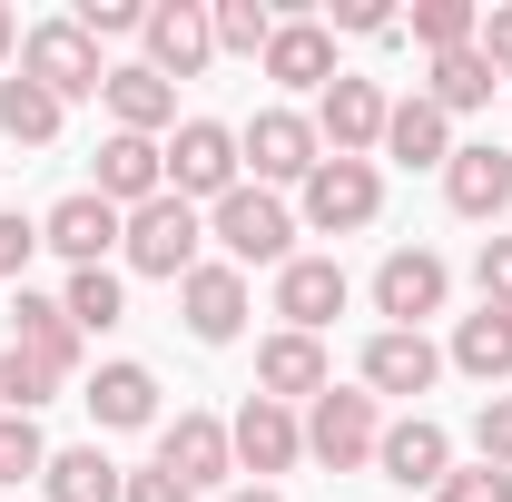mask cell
<instances>
[{
  "instance_id": "6da1fadb",
  "label": "cell",
  "mask_w": 512,
  "mask_h": 502,
  "mask_svg": "<svg viewBox=\"0 0 512 502\" xmlns=\"http://www.w3.org/2000/svg\"><path fill=\"white\" fill-rule=\"evenodd\" d=\"M207 227H217V247H227L237 276H247V266H286V256H296V217L276 207V188H227L217 207H207Z\"/></svg>"
},
{
  "instance_id": "7a4b0ae2",
  "label": "cell",
  "mask_w": 512,
  "mask_h": 502,
  "mask_svg": "<svg viewBox=\"0 0 512 502\" xmlns=\"http://www.w3.org/2000/svg\"><path fill=\"white\" fill-rule=\"evenodd\" d=\"M20 79H40L60 109H69V99H99V89H109V69H99V40H89L79 20H40V30H30V50H20Z\"/></svg>"
},
{
  "instance_id": "3957f363",
  "label": "cell",
  "mask_w": 512,
  "mask_h": 502,
  "mask_svg": "<svg viewBox=\"0 0 512 502\" xmlns=\"http://www.w3.org/2000/svg\"><path fill=\"white\" fill-rule=\"evenodd\" d=\"M128 266L138 276H188L197 266V207L188 197H148V207H128Z\"/></svg>"
},
{
  "instance_id": "277c9868",
  "label": "cell",
  "mask_w": 512,
  "mask_h": 502,
  "mask_svg": "<svg viewBox=\"0 0 512 502\" xmlns=\"http://www.w3.org/2000/svg\"><path fill=\"white\" fill-rule=\"evenodd\" d=\"M237 168H247V158H237V128H217V119H188L178 128V148H168V197H207V207H217V197L237 188Z\"/></svg>"
},
{
  "instance_id": "5b68a950",
  "label": "cell",
  "mask_w": 512,
  "mask_h": 502,
  "mask_svg": "<svg viewBox=\"0 0 512 502\" xmlns=\"http://www.w3.org/2000/svg\"><path fill=\"white\" fill-rule=\"evenodd\" d=\"M316 119H296V109H266V119L237 138V158H256V188H306L316 178Z\"/></svg>"
},
{
  "instance_id": "8992f818",
  "label": "cell",
  "mask_w": 512,
  "mask_h": 502,
  "mask_svg": "<svg viewBox=\"0 0 512 502\" xmlns=\"http://www.w3.org/2000/svg\"><path fill=\"white\" fill-rule=\"evenodd\" d=\"M375 443H384L375 394H335V384H325V394H316V414H306V453H316V463H335V473H355Z\"/></svg>"
},
{
  "instance_id": "52a82bcc",
  "label": "cell",
  "mask_w": 512,
  "mask_h": 502,
  "mask_svg": "<svg viewBox=\"0 0 512 502\" xmlns=\"http://www.w3.org/2000/svg\"><path fill=\"white\" fill-rule=\"evenodd\" d=\"M375 207H384V178L365 158H316V178H306V227L345 237V227H365Z\"/></svg>"
},
{
  "instance_id": "ba28073f",
  "label": "cell",
  "mask_w": 512,
  "mask_h": 502,
  "mask_svg": "<svg viewBox=\"0 0 512 502\" xmlns=\"http://www.w3.org/2000/svg\"><path fill=\"white\" fill-rule=\"evenodd\" d=\"M444 256H424V247H394L375 266V306L394 315V325H404V335H424V315H444Z\"/></svg>"
},
{
  "instance_id": "9c48e42d",
  "label": "cell",
  "mask_w": 512,
  "mask_h": 502,
  "mask_svg": "<svg viewBox=\"0 0 512 502\" xmlns=\"http://www.w3.org/2000/svg\"><path fill=\"white\" fill-rule=\"evenodd\" d=\"M128 237V217L109 207L99 188H79V197H60L50 217H40V247H60L69 266H109V247Z\"/></svg>"
},
{
  "instance_id": "30bf717a",
  "label": "cell",
  "mask_w": 512,
  "mask_h": 502,
  "mask_svg": "<svg viewBox=\"0 0 512 502\" xmlns=\"http://www.w3.org/2000/svg\"><path fill=\"white\" fill-rule=\"evenodd\" d=\"M276 315H286V335H325L345 315V266L335 256H286L276 266Z\"/></svg>"
},
{
  "instance_id": "8fae6325",
  "label": "cell",
  "mask_w": 512,
  "mask_h": 502,
  "mask_svg": "<svg viewBox=\"0 0 512 502\" xmlns=\"http://www.w3.org/2000/svg\"><path fill=\"white\" fill-rule=\"evenodd\" d=\"M138 30H148V69H158L168 89H178V79H197V69H207V50H217V30H207V10H197V0L148 10Z\"/></svg>"
},
{
  "instance_id": "7c38bea8",
  "label": "cell",
  "mask_w": 512,
  "mask_h": 502,
  "mask_svg": "<svg viewBox=\"0 0 512 502\" xmlns=\"http://www.w3.org/2000/svg\"><path fill=\"white\" fill-rule=\"evenodd\" d=\"M227 463H237V443H227V424H217V414H178V424L158 434V473H178L188 493L227 483Z\"/></svg>"
},
{
  "instance_id": "4fadbf2b",
  "label": "cell",
  "mask_w": 512,
  "mask_h": 502,
  "mask_svg": "<svg viewBox=\"0 0 512 502\" xmlns=\"http://www.w3.org/2000/svg\"><path fill=\"white\" fill-rule=\"evenodd\" d=\"M178 306H188L197 345H227V335L247 325V276H237V266H188V276H178Z\"/></svg>"
},
{
  "instance_id": "5bb4252c",
  "label": "cell",
  "mask_w": 512,
  "mask_h": 502,
  "mask_svg": "<svg viewBox=\"0 0 512 502\" xmlns=\"http://www.w3.org/2000/svg\"><path fill=\"white\" fill-rule=\"evenodd\" d=\"M316 138L335 148V158H365V148L384 138V89H375V79H345V69H335V89H325V119H316Z\"/></svg>"
},
{
  "instance_id": "9a60e30c",
  "label": "cell",
  "mask_w": 512,
  "mask_h": 502,
  "mask_svg": "<svg viewBox=\"0 0 512 502\" xmlns=\"http://www.w3.org/2000/svg\"><path fill=\"white\" fill-rule=\"evenodd\" d=\"M99 197H109V207H148V197H168V148L119 128V138L99 148Z\"/></svg>"
},
{
  "instance_id": "2e32d148",
  "label": "cell",
  "mask_w": 512,
  "mask_h": 502,
  "mask_svg": "<svg viewBox=\"0 0 512 502\" xmlns=\"http://www.w3.org/2000/svg\"><path fill=\"white\" fill-rule=\"evenodd\" d=\"M227 443H237V463H247V473H286V463L306 453V424H296L286 404H266V394H247V414L227 424Z\"/></svg>"
},
{
  "instance_id": "e0dca14e",
  "label": "cell",
  "mask_w": 512,
  "mask_h": 502,
  "mask_svg": "<svg viewBox=\"0 0 512 502\" xmlns=\"http://www.w3.org/2000/svg\"><path fill=\"white\" fill-rule=\"evenodd\" d=\"M384 158H404V168H444V158H453V119L424 99V89L384 109Z\"/></svg>"
},
{
  "instance_id": "ac0fdd59",
  "label": "cell",
  "mask_w": 512,
  "mask_h": 502,
  "mask_svg": "<svg viewBox=\"0 0 512 502\" xmlns=\"http://www.w3.org/2000/svg\"><path fill=\"white\" fill-rule=\"evenodd\" d=\"M375 463L394 473V483H444L453 473V443H444V424H424V414H404V424H384V443H375Z\"/></svg>"
},
{
  "instance_id": "d6986e66",
  "label": "cell",
  "mask_w": 512,
  "mask_h": 502,
  "mask_svg": "<svg viewBox=\"0 0 512 502\" xmlns=\"http://www.w3.org/2000/svg\"><path fill=\"white\" fill-rule=\"evenodd\" d=\"M256 384H266V404H296V394H325V345L316 335H266L256 345Z\"/></svg>"
},
{
  "instance_id": "ffe728a7",
  "label": "cell",
  "mask_w": 512,
  "mask_h": 502,
  "mask_svg": "<svg viewBox=\"0 0 512 502\" xmlns=\"http://www.w3.org/2000/svg\"><path fill=\"white\" fill-rule=\"evenodd\" d=\"M444 197L463 207V217H503L512 207V158L503 148H453L444 158Z\"/></svg>"
},
{
  "instance_id": "44dd1931",
  "label": "cell",
  "mask_w": 512,
  "mask_h": 502,
  "mask_svg": "<svg viewBox=\"0 0 512 502\" xmlns=\"http://www.w3.org/2000/svg\"><path fill=\"white\" fill-rule=\"evenodd\" d=\"M10 345H20L30 365H50V375H69V365H79V325H69L50 296H30V286H20V306H10Z\"/></svg>"
},
{
  "instance_id": "7402d4cb",
  "label": "cell",
  "mask_w": 512,
  "mask_h": 502,
  "mask_svg": "<svg viewBox=\"0 0 512 502\" xmlns=\"http://www.w3.org/2000/svg\"><path fill=\"white\" fill-rule=\"evenodd\" d=\"M266 79H286V89H335V40H325L316 20H276Z\"/></svg>"
},
{
  "instance_id": "603a6c76",
  "label": "cell",
  "mask_w": 512,
  "mask_h": 502,
  "mask_svg": "<svg viewBox=\"0 0 512 502\" xmlns=\"http://www.w3.org/2000/svg\"><path fill=\"white\" fill-rule=\"evenodd\" d=\"M434 375H444V355H434L424 335H404V325H384L375 345H365V384H375V394H424Z\"/></svg>"
},
{
  "instance_id": "cb8c5ba5",
  "label": "cell",
  "mask_w": 512,
  "mask_h": 502,
  "mask_svg": "<svg viewBox=\"0 0 512 502\" xmlns=\"http://www.w3.org/2000/svg\"><path fill=\"white\" fill-rule=\"evenodd\" d=\"M40 493H50V502H128V473L99 453V443H69V453H50Z\"/></svg>"
},
{
  "instance_id": "d4e9b609",
  "label": "cell",
  "mask_w": 512,
  "mask_h": 502,
  "mask_svg": "<svg viewBox=\"0 0 512 502\" xmlns=\"http://www.w3.org/2000/svg\"><path fill=\"white\" fill-rule=\"evenodd\" d=\"M109 109H119V128L128 138H158V128L178 119V89L158 79V69H109V89H99Z\"/></svg>"
},
{
  "instance_id": "484cf974",
  "label": "cell",
  "mask_w": 512,
  "mask_h": 502,
  "mask_svg": "<svg viewBox=\"0 0 512 502\" xmlns=\"http://www.w3.org/2000/svg\"><path fill=\"white\" fill-rule=\"evenodd\" d=\"M89 414H99L109 434H128V424H158V375H148V365H99V384H89Z\"/></svg>"
},
{
  "instance_id": "4316f807",
  "label": "cell",
  "mask_w": 512,
  "mask_h": 502,
  "mask_svg": "<svg viewBox=\"0 0 512 502\" xmlns=\"http://www.w3.org/2000/svg\"><path fill=\"white\" fill-rule=\"evenodd\" d=\"M453 365H463V375H483V384L512 375V315H493V306L463 315V325H453Z\"/></svg>"
},
{
  "instance_id": "83f0119b",
  "label": "cell",
  "mask_w": 512,
  "mask_h": 502,
  "mask_svg": "<svg viewBox=\"0 0 512 502\" xmlns=\"http://www.w3.org/2000/svg\"><path fill=\"white\" fill-rule=\"evenodd\" d=\"M60 315L79 325V335H109V325L128 315L119 276H109V266H69V296H60Z\"/></svg>"
},
{
  "instance_id": "f1b7e54d",
  "label": "cell",
  "mask_w": 512,
  "mask_h": 502,
  "mask_svg": "<svg viewBox=\"0 0 512 502\" xmlns=\"http://www.w3.org/2000/svg\"><path fill=\"white\" fill-rule=\"evenodd\" d=\"M424 99H434V109H483V99H493V60H483V50H444V60H434V79H424Z\"/></svg>"
},
{
  "instance_id": "f546056e",
  "label": "cell",
  "mask_w": 512,
  "mask_h": 502,
  "mask_svg": "<svg viewBox=\"0 0 512 502\" xmlns=\"http://www.w3.org/2000/svg\"><path fill=\"white\" fill-rule=\"evenodd\" d=\"M0 128H10L20 148H50V138H60V99H50L40 79H0Z\"/></svg>"
},
{
  "instance_id": "4dcf8cb0",
  "label": "cell",
  "mask_w": 512,
  "mask_h": 502,
  "mask_svg": "<svg viewBox=\"0 0 512 502\" xmlns=\"http://www.w3.org/2000/svg\"><path fill=\"white\" fill-rule=\"evenodd\" d=\"M414 40H424L434 60H444V50H473V40H483V10H473V0H424V10H414Z\"/></svg>"
},
{
  "instance_id": "1f68e13d",
  "label": "cell",
  "mask_w": 512,
  "mask_h": 502,
  "mask_svg": "<svg viewBox=\"0 0 512 502\" xmlns=\"http://www.w3.org/2000/svg\"><path fill=\"white\" fill-rule=\"evenodd\" d=\"M207 30H217V50H237V60H266V40H276V20H266L256 0H217Z\"/></svg>"
},
{
  "instance_id": "d6a6232c",
  "label": "cell",
  "mask_w": 512,
  "mask_h": 502,
  "mask_svg": "<svg viewBox=\"0 0 512 502\" xmlns=\"http://www.w3.org/2000/svg\"><path fill=\"white\" fill-rule=\"evenodd\" d=\"M40 473H50L40 424H30V414H0V483H40Z\"/></svg>"
},
{
  "instance_id": "836d02e7",
  "label": "cell",
  "mask_w": 512,
  "mask_h": 502,
  "mask_svg": "<svg viewBox=\"0 0 512 502\" xmlns=\"http://www.w3.org/2000/svg\"><path fill=\"white\" fill-rule=\"evenodd\" d=\"M69 375H50V365H30V355H20V345H10V355H0V404H10V414H30V404H50V394H60Z\"/></svg>"
},
{
  "instance_id": "e575fe53",
  "label": "cell",
  "mask_w": 512,
  "mask_h": 502,
  "mask_svg": "<svg viewBox=\"0 0 512 502\" xmlns=\"http://www.w3.org/2000/svg\"><path fill=\"white\" fill-rule=\"evenodd\" d=\"M434 502H512V473H493V463H463V473H444V483H434Z\"/></svg>"
},
{
  "instance_id": "d590c367",
  "label": "cell",
  "mask_w": 512,
  "mask_h": 502,
  "mask_svg": "<svg viewBox=\"0 0 512 502\" xmlns=\"http://www.w3.org/2000/svg\"><path fill=\"white\" fill-rule=\"evenodd\" d=\"M473 276H483V306H493V315H512V237H483Z\"/></svg>"
},
{
  "instance_id": "8d00e7d4",
  "label": "cell",
  "mask_w": 512,
  "mask_h": 502,
  "mask_svg": "<svg viewBox=\"0 0 512 502\" xmlns=\"http://www.w3.org/2000/svg\"><path fill=\"white\" fill-rule=\"evenodd\" d=\"M30 247H40V227H30L20 207H0V286H10V276L30 266Z\"/></svg>"
},
{
  "instance_id": "74e56055",
  "label": "cell",
  "mask_w": 512,
  "mask_h": 502,
  "mask_svg": "<svg viewBox=\"0 0 512 502\" xmlns=\"http://www.w3.org/2000/svg\"><path fill=\"white\" fill-rule=\"evenodd\" d=\"M473 443H483V463H493V473H512V404H483Z\"/></svg>"
},
{
  "instance_id": "f35d334b",
  "label": "cell",
  "mask_w": 512,
  "mask_h": 502,
  "mask_svg": "<svg viewBox=\"0 0 512 502\" xmlns=\"http://www.w3.org/2000/svg\"><path fill=\"white\" fill-rule=\"evenodd\" d=\"M138 20H148V10H128V0H79V30H89V40H109V30H138Z\"/></svg>"
},
{
  "instance_id": "ab89813d",
  "label": "cell",
  "mask_w": 512,
  "mask_h": 502,
  "mask_svg": "<svg viewBox=\"0 0 512 502\" xmlns=\"http://www.w3.org/2000/svg\"><path fill=\"white\" fill-rule=\"evenodd\" d=\"M128 502H197V493L178 483V473H158V463H148V473H128Z\"/></svg>"
},
{
  "instance_id": "60d3db41",
  "label": "cell",
  "mask_w": 512,
  "mask_h": 502,
  "mask_svg": "<svg viewBox=\"0 0 512 502\" xmlns=\"http://www.w3.org/2000/svg\"><path fill=\"white\" fill-rule=\"evenodd\" d=\"M483 60H493V69H503V79H512V0H503V10H493V20H483Z\"/></svg>"
},
{
  "instance_id": "b9f144b4",
  "label": "cell",
  "mask_w": 512,
  "mask_h": 502,
  "mask_svg": "<svg viewBox=\"0 0 512 502\" xmlns=\"http://www.w3.org/2000/svg\"><path fill=\"white\" fill-rule=\"evenodd\" d=\"M227 502H276V493H266V483H256V493H227Z\"/></svg>"
},
{
  "instance_id": "7bdbcfd3",
  "label": "cell",
  "mask_w": 512,
  "mask_h": 502,
  "mask_svg": "<svg viewBox=\"0 0 512 502\" xmlns=\"http://www.w3.org/2000/svg\"><path fill=\"white\" fill-rule=\"evenodd\" d=\"M0 60H10V10H0Z\"/></svg>"
}]
</instances>
